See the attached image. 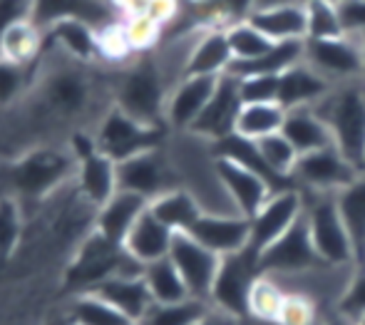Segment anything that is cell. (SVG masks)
I'll return each instance as SVG.
<instances>
[{
    "mask_svg": "<svg viewBox=\"0 0 365 325\" xmlns=\"http://www.w3.org/2000/svg\"><path fill=\"white\" fill-rule=\"evenodd\" d=\"M60 20H85L100 33L115 25L112 10L102 0H33V23L40 30H48Z\"/></svg>",
    "mask_w": 365,
    "mask_h": 325,
    "instance_id": "cell-20",
    "label": "cell"
},
{
    "mask_svg": "<svg viewBox=\"0 0 365 325\" xmlns=\"http://www.w3.org/2000/svg\"><path fill=\"white\" fill-rule=\"evenodd\" d=\"M363 172H365V169H363Z\"/></svg>",
    "mask_w": 365,
    "mask_h": 325,
    "instance_id": "cell-54",
    "label": "cell"
},
{
    "mask_svg": "<svg viewBox=\"0 0 365 325\" xmlns=\"http://www.w3.org/2000/svg\"><path fill=\"white\" fill-rule=\"evenodd\" d=\"M68 316L73 325H137L127 316H122L115 306H110V303L102 301L100 296H95L90 291L77 293Z\"/></svg>",
    "mask_w": 365,
    "mask_h": 325,
    "instance_id": "cell-35",
    "label": "cell"
},
{
    "mask_svg": "<svg viewBox=\"0 0 365 325\" xmlns=\"http://www.w3.org/2000/svg\"><path fill=\"white\" fill-rule=\"evenodd\" d=\"M45 325H73V321H70V316H68V313H65V316L53 318V321H48Z\"/></svg>",
    "mask_w": 365,
    "mask_h": 325,
    "instance_id": "cell-50",
    "label": "cell"
},
{
    "mask_svg": "<svg viewBox=\"0 0 365 325\" xmlns=\"http://www.w3.org/2000/svg\"><path fill=\"white\" fill-rule=\"evenodd\" d=\"M306 25L308 38L306 40H326V38H341L343 23L338 13V3L333 0H306Z\"/></svg>",
    "mask_w": 365,
    "mask_h": 325,
    "instance_id": "cell-37",
    "label": "cell"
},
{
    "mask_svg": "<svg viewBox=\"0 0 365 325\" xmlns=\"http://www.w3.org/2000/svg\"><path fill=\"white\" fill-rule=\"evenodd\" d=\"M226 38H229L234 60H256L274 45V40L266 38V35L261 33L256 25H251L249 20L231 23L229 28H226Z\"/></svg>",
    "mask_w": 365,
    "mask_h": 325,
    "instance_id": "cell-39",
    "label": "cell"
},
{
    "mask_svg": "<svg viewBox=\"0 0 365 325\" xmlns=\"http://www.w3.org/2000/svg\"><path fill=\"white\" fill-rule=\"evenodd\" d=\"M169 259L177 266V271L182 273L184 283H187V288H189V296L209 303L214 278H217V273H219L221 256L209 251L207 246H202L194 236L174 234Z\"/></svg>",
    "mask_w": 365,
    "mask_h": 325,
    "instance_id": "cell-13",
    "label": "cell"
},
{
    "mask_svg": "<svg viewBox=\"0 0 365 325\" xmlns=\"http://www.w3.org/2000/svg\"><path fill=\"white\" fill-rule=\"evenodd\" d=\"M256 278H259V263H256L254 254L244 249L239 254L224 256L219 263L217 278H214L212 296H209L212 308H219L241 321H249V298Z\"/></svg>",
    "mask_w": 365,
    "mask_h": 325,
    "instance_id": "cell-8",
    "label": "cell"
},
{
    "mask_svg": "<svg viewBox=\"0 0 365 325\" xmlns=\"http://www.w3.org/2000/svg\"><path fill=\"white\" fill-rule=\"evenodd\" d=\"M33 20V0H0V38L8 28Z\"/></svg>",
    "mask_w": 365,
    "mask_h": 325,
    "instance_id": "cell-45",
    "label": "cell"
},
{
    "mask_svg": "<svg viewBox=\"0 0 365 325\" xmlns=\"http://www.w3.org/2000/svg\"><path fill=\"white\" fill-rule=\"evenodd\" d=\"M336 204L351 234L358 266H365V172L336 194Z\"/></svg>",
    "mask_w": 365,
    "mask_h": 325,
    "instance_id": "cell-30",
    "label": "cell"
},
{
    "mask_svg": "<svg viewBox=\"0 0 365 325\" xmlns=\"http://www.w3.org/2000/svg\"><path fill=\"white\" fill-rule=\"evenodd\" d=\"M23 234V211L13 196H0V259L13 256Z\"/></svg>",
    "mask_w": 365,
    "mask_h": 325,
    "instance_id": "cell-40",
    "label": "cell"
},
{
    "mask_svg": "<svg viewBox=\"0 0 365 325\" xmlns=\"http://www.w3.org/2000/svg\"><path fill=\"white\" fill-rule=\"evenodd\" d=\"M149 209V201L140 194L125 192L117 189V194L107 201L105 206L97 209L95 219V231L100 236H105L112 244H125L127 234L132 231V226L140 221V216Z\"/></svg>",
    "mask_w": 365,
    "mask_h": 325,
    "instance_id": "cell-22",
    "label": "cell"
},
{
    "mask_svg": "<svg viewBox=\"0 0 365 325\" xmlns=\"http://www.w3.org/2000/svg\"><path fill=\"white\" fill-rule=\"evenodd\" d=\"M363 174L358 167H353L336 147H323L318 152L301 154L293 167V184L303 187L306 194H338L343 187Z\"/></svg>",
    "mask_w": 365,
    "mask_h": 325,
    "instance_id": "cell-11",
    "label": "cell"
},
{
    "mask_svg": "<svg viewBox=\"0 0 365 325\" xmlns=\"http://www.w3.org/2000/svg\"><path fill=\"white\" fill-rule=\"evenodd\" d=\"M77 159L73 149L58 144H35L25 149L8 172L10 196L18 201H40L75 179Z\"/></svg>",
    "mask_w": 365,
    "mask_h": 325,
    "instance_id": "cell-1",
    "label": "cell"
},
{
    "mask_svg": "<svg viewBox=\"0 0 365 325\" xmlns=\"http://www.w3.org/2000/svg\"><path fill=\"white\" fill-rule=\"evenodd\" d=\"M149 211H152L167 229H172L174 234H187L199 221V216L204 214L197 196L184 187L169 189V192L157 196L154 201H149Z\"/></svg>",
    "mask_w": 365,
    "mask_h": 325,
    "instance_id": "cell-29",
    "label": "cell"
},
{
    "mask_svg": "<svg viewBox=\"0 0 365 325\" xmlns=\"http://www.w3.org/2000/svg\"><path fill=\"white\" fill-rule=\"evenodd\" d=\"M286 110L279 102H261V105H244L236 120V134L246 139H259L269 137L284 130Z\"/></svg>",
    "mask_w": 365,
    "mask_h": 325,
    "instance_id": "cell-32",
    "label": "cell"
},
{
    "mask_svg": "<svg viewBox=\"0 0 365 325\" xmlns=\"http://www.w3.org/2000/svg\"><path fill=\"white\" fill-rule=\"evenodd\" d=\"M333 137V147L363 172L365 169V87L338 85L316 105Z\"/></svg>",
    "mask_w": 365,
    "mask_h": 325,
    "instance_id": "cell-2",
    "label": "cell"
},
{
    "mask_svg": "<svg viewBox=\"0 0 365 325\" xmlns=\"http://www.w3.org/2000/svg\"><path fill=\"white\" fill-rule=\"evenodd\" d=\"M303 211H306V201H303L301 189H284V192L271 194V199L249 219L251 236L246 251L259 259V254L276 244L301 219Z\"/></svg>",
    "mask_w": 365,
    "mask_h": 325,
    "instance_id": "cell-12",
    "label": "cell"
},
{
    "mask_svg": "<svg viewBox=\"0 0 365 325\" xmlns=\"http://www.w3.org/2000/svg\"><path fill=\"white\" fill-rule=\"evenodd\" d=\"M286 139L296 147L298 157L301 154L318 152L323 147H333V137L323 117L316 112V107H298V110H289L284 120Z\"/></svg>",
    "mask_w": 365,
    "mask_h": 325,
    "instance_id": "cell-27",
    "label": "cell"
},
{
    "mask_svg": "<svg viewBox=\"0 0 365 325\" xmlns=\"http://www.w3.org/2000/svg\"><path fill=\"white\" fill-rule=\"evenodd\" d=\"M336 313H341L343 318H348L353 323L365 316V266H356L346 291L338 298Z\"/></svg>",
    "mask_w": 365,
    "mask_h": 325,
    "instance_id": "cell-42",
    "label": "cell"
},
{
    "mask_svg": "<svg viewBox=\"0 0 365 325\" xmlns=\"http://www.w3.org/2000/svg\"><path fill=\"white\" fill-rule=\"evenodd\" d=\"M306 63L331 82L356 80L358 75H363L361 38L341 35V38L306 40Z\"/></svg>",
    "mask_w": 365,
    "mask_h": 325,
    "instance_id": "cell-14",
    "label": "cell"
},
{
    "mask_svg": "<svg viewBox=\"0 0 365 325\" xmlns=\"http://www.w3.org/2000/svg\"><path fill=\"white\" fill-rule=\"evenodd\" d=\"M321 325H356V323L348 321V318H343L341 313L333 311V313H328V316L323 318V323H321Z\"/></svg>",
    "mask_w": 365,
    "mask_h": 325,
    "instance_id": "cell-48",
    "label": "cell"
},
{
    "mask_svg": "<svg viewBox=\"0 0 365 325\" xmlns=\"http://www.w3.org/2000/svg\"><path fill=\"white\" fill-rule=\"evenodd\" d=\"M219 77H182L172 87L167 100V127L174 132H189L209 105Z\"/></svg>",
    "mask_w": 365,
    "mask_h": 325,
    "instance_id": "cell-18",
    "label": "cell"
},
{
    "mask_svg": "<svg viewBox=\"0 0 365 325\" xmlns=\"http://www.w3.org/2000/svg\"><path fill=\"white\" fill-rule=\"evenodd\" d=\"M231 63L234 53L226 30H207L189 50L184 77H221L229 72Z\"/></svg>",
    "mask_w": 365,
    "mask_h": 325,
    "instance_id": "cell-25",
    "label": "cell"
},
{
    "mask_svg": "<svg viewBox=\"0 0 365 325\" xmlns=\"http://www.w3.org/2000/svg\"><path fill=\"white\" fill-rule=\"evenodd\" d=\"M217 172L234 209L246 219H251L271 199V194H276L274 187L261 174H256L254 169L244 167L239 162L217 157Z\"/></svg>",
    "mask_w": 365,
    "mask_h": 325,
    "instance_id": "cell-16",
    "label": "cell"
},
{
    "mask_svg": "<svg viewBox=\"0 0 365 325\" xmlns=\"http://www.w3.org/2000/svg\"><path fill=\"white\" fill-rule=\"evenodd\" d=\"M70 149H73L77 159L75 184L80 189V196L90 206H95L97 211L120 189V182H117V162H112L105 152H100L95 147V137L92 134H75Z\"/></svg>",
    "mask_w": 365,
    "mask_h": 325,
    "instance_id": "cell-6",
    "label": "cell"
},
{
    "mask_svg": "<svg viewBox=\"0 0 365 325\" xmlns=\"http://www.w3.org/2000/svg\"><path fill=\"white\" fill-rule=\"evenodd\" d=\"M331 90L333 82L326 80L318 70H313L306 60L279 75V105L286 112L298 110V107H316Z\"/></svg>",
    "mask_w": 365,
    "mask_h": 325,
    "instance_id": "cell-21",
    "label": "cell"
},
{
    "mask_svg": "<svg viewBox=\"0 0 365 325\" xmlns=\"http://www.w3.org/2000/svg\"><path fill=\"white\" fill-rule=\"evenodd\" d=\"M301 3H306V0H301ZM333 3H343V0H333Z\"/></svg>",
    "mask_w": 365,
    "mask_h": 325,
    "instance_id": "cell-53",
    "label": "cell"
},
{
    "mask_svg": "<svg viewBox=\"0 0 365 325\" xmlns=\"http://www.w3.org/2000/svg\"><path fill=\"white\" fill-rule=\"evenodd\" d=\"M303 201H306L303 214H306L308 234L321 261L336 268H356V249L338 211L336 194H303Z\"/></svg>",
    "mask_w": 365,
    "mask_h": 325,
    "instance_id": "cell-4",
    "label": "cell"
},
{
    "mask_svg": "<svg viewBox=\"0 0 365 325\" xmlns=\"http://www.w3.org/2000/svg\"><path fill=\"white\" fill-rule=\"evenodd\" d=\"M286 298H289V293L281 288L279 281L259 273L254 288H251V298H249V323H254V325L276 323L281 311H284Z\"/></svg>",
    "mask_w": 365,
    "mask_h": 325,
    "instance_id": "cell-33",
    "label": "cell"
},
{
    "mask_svg": "<svg viewBox=\"0 0 365 325\" xmlns=\"http://www.w3.org/2000/svg\"><path fill=\"white\" fill-rule=\"evenodd\" d=\"M172 241H174V231L167 229L152 211H145L140 216L132 231L127 234L125 239V251L132 256L137 263L147 266V263H154V261H162L169 256L172 251Z\"/></svg>",
    "mask_w": 365,
    "mask_h": 325,
    "instance_id": "cell-24",
    "label": "cell"
},
{
    "mask_svg": "<svg viewBox=\"0 0 365 325\" xmlns=\"http://www.w3.org/2000/svg\"><path fill=\"white\" fill-rule=\"evenodd\" d=\"M291 3H301V0H256V10L276 8V5H291Z\"/></svg>",
    "mask_w": 365,
    "mask_h": 325,
    "instance_id": "cell-49",
    "label": "cell"
},
{
    "mask_svg": "<svg viewBox=\"0 0 365 325\" xmlns=\"http://www.w3.org/2000/svg\"><path fill=\"white\" fill-rule=\"evenodd\" d=\"M172 82L152 58L135 63L122 75L115 90V107L152 127H167V100ZM169 130V127H167Z\"/></svg>",
    "mask_w": 365,
    "mask_h": 325,
    "instance_id": "cell-3",
    "label": "cell"
},
{
    "mask_svg": "<svg viewBox=\"0 0 365 325\" xmlns=\"http://www.w3.org/2000/svg\"><path fill=\"white\" fill-rule=\"evenodd\" d=\"M209 308L212 303L199 298H187L179 303H152L147 316L137 325H197Z\"/></svg>",
    "mask_w": 365,
    "mask_h": 325,
    "instance_id": "cell-36",
    "label": "cell"
},
{
    "mask_svg": "<svg viewBox=\"0 0 365 325\" xmlns=\"http://www.w3.org/2000/svg\"><path fill=\"white\" fill-rule=\"evenodd\" d=\"M249 23L256 25V28H259L269 40H274V43H284V40H306L308 38L306 8H303V3L254 10L251 18H249Z\"/></svg>",
    "mask_w": 365,
    "mask_h": 325,
    "instance_id": "cell-26",
    "label": "cell"
},
{
    "mask_svg": "<svg viewBox=\"0 0 365 325\" xmlns=\"http://www.w3.org/2000/svg\"><path fill=\"white\" fill-rule=\"evenodd\" d=\"M303 60H306V40H284V43H274L256 60H234L229 75H284L289 67L303 63Z\"/></svg>",
    "mask_w": 365,
    "mask_h": 325,
    "instance_id": "cell-28",
    "label": "cell"
},
{
    "mask_svg": "<svg viewBox=\"0 0 365 325\" xmlns=\"http://www.w3.org/2000/svg\"><path fill=\"white\" fill-rule=\"evenodd\" d=\"M361 48H363V77H365V35L361 38Z\"/></svg>",
    "mask_w": 365,
    "mask_h": 325,
    "instance_id": "cell-51",
    "label": "cell"
},
{
    "mask_svg": "<svg viewBox=\"0 0 365 325\" xmlns=\"http://www.w3.org/2000/svg\"><path fill=\"white\" fill-rule=\"evenodd\" d=\"M256 144H259L261 157L266 159V164H269L271 172H274L281 182L293 184L291 174H293V167H296V162H298V152L289 139H286V134L284 132L269 134V137L259 139ZM293 187H296V184H293Z\"/></svg>",
    "mask_w": 365,
    "mask_h": 325,
    "instance_id": "cell-38",
    "label": "cell"
},
{
    "mask_svg": "<svg viewBox=\"0 0 365 325\" xmlns=\"http://www.w3.org/2000/svg\"><path fill=\"white\" fill-rule=\"evenodd\" d=\"M187 234L224 259V256L239 254L249 246L251 221L241 214H207L204 211Z\"/></svg>",
    "mask_w": 365,
    "mask_h": 325,
    "instance_id": "cell-17",
    "label": "cell"
},
{
    "mask_svg": "<svg viewBox=\"0 0 365 325\" xmlns=\"http://www.w3.org/2000/svg\"><path fill=\"white\" fill-rule=\"evenodd\" d=\"M217 8L226 20L241 23L251 18V13L256 10V0H217Z\"/></svg>",
    "mask_w": 365,
    "mask_h": 325,
    "instance_id": "cell-46",
    "label": "cell"
},
{
    "mask_svg": "<svg viewBox=\"0 0 365 325\" xmlns=\"http://www.w3.org/2000/svg\"><path fill=\"white\" fill-rule=\"evenodd\" d=\"M95 147L105 152L112 162H127V159L145 154L149 149L164 147L167 139V127H152L145 122L135 120L120 107L112 105L105 115L100 117L95 132Z\"/></svg>",
    "mask_w": 365,
    "mask_h": 325,
    "instance_id": "cell-5",
    "label": "cell"
},
{
    "mask_svg": "<svg viewBox=\"0 0 365 325\" xmlns=\"http://www.w3.org/2000/svg\"><path fill=\"white\" fill-rule=\"evenodd\" d=\"M43 43V30L33 20H25V23L13 25V28H8L3 33V38H0V58L13 60L18 65H33Z\"/></svg>",
    "mask_w": 365,
    "mask_h": 325,
    "instance_id": "cell-34",
    "label": "cell"
},
{
    "mask_svg": "<svg viewBox=\"0 0 365 325\" xmlns=\"http://www.w3.org/2000/svg\"><path fill=\"white\" fill-rule=\"evenodd\" d=\"M256 263H259V273L271 276V278L301 276V273L328 266L326 261H321L316 249H313V241H311L308 224H306V214H303L276 244H271L264 254H259Z\"/></svg>",
    "mask_w": 365,
    "mask_h": 325,
    "instance_id": "cell-7",
    "label": "cell"
},
{
    "mask_svg": "<svg viewBox=\"0 0 365 325\" xmlns=\"http://www.w3.org/2000/svg\"><path fill=\"white\" fill-rule=\"evenodd\" d=\"M30 65H18L13 60L0 58V110L18 105L23 100L30 82Z\"/></svg>",
    "mask_w": 365,
    "mask_h": 325,
    "instance_id": "cell-41",
    "label": "cell"
},
{
    "mask_svg": "<svg viewBox=\"0 0 365 325\" xmlns=\"http://www.w3.org/2000/svg\"><path fill=\"white\" fill-rule=\"evenodd\" d=\"M142 276H145V283H147L149 293H152L154 303H179V301L192 298L182 273L177 271V266H174L169 256L162 261L147 263Z\"/></svg>",
    "mask_w": 365,
    "mask_h": 325,
    "instance_id": "cell-31",
    "label": "cell"
},
{
    "mask_svg": "<svg viewBox=\"0 0 365 325\" xmlns=\"http://www.w3.org/2000/svg\"><path fill=\"white\" fill-rule=\"evenodd\" d=\"M90 293H95L102 301L115 306L132 323H140L154 303L142 273H117V276L107 278V281L97 283L95 288H90Z\"/></svg>",
    "mask_w": 365,
    "mask_h": 325,
    "instance_id": "cell-19",
    "label": "cell"
},
{
    "mask_svg": "<svg viewBox=\"0 0 365 325\" xmlns=\"http://www.w3.org/2000/svg\"><path fill=\"white\" fill-rule=\"evenodd\" d=\"M249 321H241L236 316H229V313L219 311V308H209L207 316L202 318L197 325H246Z\"/></svg>",
    "mask_w": 365,
    "mask_h": 325,
    "instance_id": "cell-47",
    "label": "cell"
},
{
    "mask_svg": "<svg viewBox=\"0 0 365 325\" xmlns=\"http://www.w3.org/2000/svg\"><path fill=\"white\" fill-rule=\"evenodd\" d=\"M38 95L40 107L50 117L77 120L90 110L92 82L80 67H53L38 82Z\"/></svg>",
    "mask_w": 365,
    "mask_h": 325,
    "instance_id": "cell-9",
    "label": "cell"
},
{
    "mask_svg": "<svg viewBox=\"0 0 365 325\" xmlns=\"http://www.w3.org/2000/svg\"><path fill=\"white\" fill-rule=\"evenodd\" d=\"M239 92L244 105L279 102V75H249L239 77Z\"/></svg>",
    "mask_w": 365,
    "mask_h": 325,
    "instance_id": "cell-43",
    "label": "cell"
},
{
    "mask_svg": "<svg viewBox=\"0 0 365 325\" xmlns=\"http://www.w3.org/2000/svg\"><path fill=\"white\" fill-rule=\"evenodd\" d=\"M241 107H244V102H241L239 92V77L226 72V75L219 77V85L214 90L212 100H209V105L204 107V112L189 132L207 139V142H219V139L236 132V120H239Z\"/></svg>",
    "mask_w": 365,
    "mask_h": 325,
    "instance_id": "cell-15",
    "label": "cell"
},
{
    "mask_svg": "<svg viewBox=\"0 0 365 325\" xmlns=\"http://www.w3.org/2000/svg\"><path fill=\"white\" fill-rule=\"evenodd\" d=\"M43 40L55 43L65 58L82 65L92 63L102 53V33L85 20H60L43 30Z\"/></svg>",
    "mask_w": 365,
    "mask_h": 325,
    "instance_id": "cell-23",
    "label": "cell"
},
{
    "mask_svg": "<svg viewBox=\"0 0 365 325\" xmlns=\"http://www.w3.org/2000/svg\"><path fill=\"white\" fill-rule=\"evenodd\" d=\"M117 182H120V189L145 196L147 201H154L169 189L182 187L172 157L164 147L149 149L127 162H120L117 164Z\"/></svg>",
    "mask_w": 365,
    "mask_h": 325,
    "instance_id": "cell-10",
    "label": "cell"
},
{
    "mask_svg": "<svg viewBox=\"0 0 365 325\" xmlns=\"http://www.w3.org/2000/svg\"><path fill=\"white\" fill-rule=\"evenodd\" d=\"M338 13H341L343 33L363 38L365 35V0H343V3H338Z\"/></svg>",
    "mask_w": 365,
    "mask_h": 325,
    "instance_id": "cell-44",
    "label": "cell"
},
{
    "mask_svg": "<svg viewBox=\"0 0 365 325\" xmlns=\"http://www.w3.org/2000/svg\"><path fill=\"white\" fill-rule=\"evenodd\" d=\"M356 325H365V316L361 318V321H356Z\"/></svg>",
    "mask_w": 365,
    "mask_h": 325,
    "instance_id": "cell-52",
    "label": "cell"
}]
</instances>
